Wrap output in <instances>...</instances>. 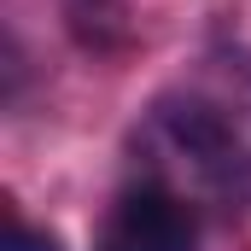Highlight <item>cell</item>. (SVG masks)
<instances>
[{
  "label": "cell",
  "instance_id": "1",
  "mask_svg": "<svg viewBox=\"0 0 251 251\" xmlns=\"http://www.w3.org/2000/svg\"><path fill=\"white\" fill-rule=\"evenodd\" d=\"M134 164L193 210L251 204V64L222 59L164 88L134 128Z\"/></svg>",
  "mask_w": 251,
  "mask_h": 251
},
{
  "label": "cell",
  "instance_id": "2",
  "mask_svg": "<svg viewBox=\"0 0 251 251\" xmlns=\"http://www.w3.org/2000/svg\"><path fill=\"white\" fill-rule=\"evenodd\" d=\"M94 251H199V210L164 181H128Z\"/></svg>",
  "mask_w": 251,
  "mask_h": 251
},
{
  "label": "cell",
  "instance_id": "3",
  "mask_svg": "<svg viewBox=\"0 0 251 251\" xmlns=\"http://www.w3.org/2000/svg\"><path fill=\"white\" fill-rule=\"evenodd\" d=\"M64 6H70L76 35H88V41H100V35L117 29V18H123V0H64Z\"/></svg>",
  "mask_w": 251,
  "mask_h": 251
},
{
  "label": "cell",
  "instance_id": "4",
  "mask_svg": "<svg viewBox=\"0 0 251 251\" xmlns=\"http://www.w3.org/2000/svg\"><path fill=\"white\" fill-rule=\"evenodd\" d=\"M6 251H64V246H59L53 228H29V222L12 210V222H6Z\"/></svg>",
  "mask_w": 251,
  "mask_h": 251
}]
</instances>
